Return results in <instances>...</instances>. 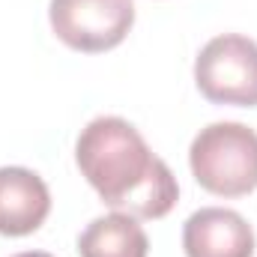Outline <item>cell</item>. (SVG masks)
Wrapping results in <instances>:
<instances>
[{"label":"cell","mask_w":257,"mask_h":257,"mask_svg":"<svg viewBox=\"0 0 257 257\" xmlns=\"http://www.w3.org/2000/svg\"><path fill=\"white\" fill-rule=\"evenodd\" d=\"M75 162L102 203L132 218H162L180 197L174 171L123 117L90 120L78 135Z\"/></svg>","instance_id":"obj_1"},{"label":"cell","mask_w":257,"mask_h":257,"mask_svg":"<svg viewBox=\"0 0 257 257\" xmlns=\"http://www.w3.org/2000/svg\"><path fill=\"white\" fill-rule=\"evenodd\" d=\"M200 189L218 197H242L257 189V132L242 123H209L189 150Z\"/></svg>","instance_id":"obj_2"},{"label":"cell","mask_w":257,"mask_h":257,"mask_svg":"<svg viewBox=\"0 0 257 257\" xmlns=\"http://www.w3.org/2000/svg\"><path fill=\"white\" fill-rule=\"evenodd\" d=\"M194 84L215 105H257V42L239 33L209 39L194 60Z\"/></svg>","instance_id":"obj_3"},{"label":"cell","mask_w":257,"mask_h":257,"mask_svg":"<svg viewBox=\"0 0 257 257\" xmlns=\"http://www.w3.org/2000/svg\"><path fill=\"white\" fill-rule=\"evenodd\" d=\"M51 30L72 51L99 54L117 48L135 24L132 0H51Z\"/></svg>","instance_id":"obj_4"},{"label":"cell","mask_w":257,"mask_h":257,"mask_svg":"<svg viewBox=\"0 0 257 257\" xmlns=\"http://www.w3.org/2000/svg\"><path fill=\"white\" fill-rule=\"evenodd\" d=\"M186 257H254V230L224 206H203L183 224Z\"/></svg>","instance_id":"obj_5"},{"label":"cell","mask_w":257,"mask_h":257,"mask_svg":"<svg viewBox=\"0 0 257 257\" xmlns=\"http://www.w3.org/2000/svg\"><path fill=\"white\" fill-rule=\"evenodd\" d=\"M51 212L45 180L27 168H0V236L36 233Z\"/></svg>","instance_id":"obj_6"},{"label":"cell","mask_w":257,"mask_h":257,"mask_svg":"<svg viewBox=\"0 0 257 257\" xmlns=\"http://www.w3.org/2000/svg\"><path fill=\"white\" fill-rule=\"evenodd\" d=\"M78 254L81 257H147L150 239L138 218L126 212H111L93 218L84 233L78 236Z\"/></svg>","instance_id":"obj_7"},{"label":"cell","mask_w":257,"mask_h":257,"mask_svg":"<svg viewBox=\"0 0 257 257\" xmlns=\"http://www.w3.org/2000/svg\"><path fill=\"white\" fill-rule=\"evenodd\" d=\"M15 257H54V254H48V251H21Z\"/></svg>","instance_id":"obj_8"}]
</instances>
